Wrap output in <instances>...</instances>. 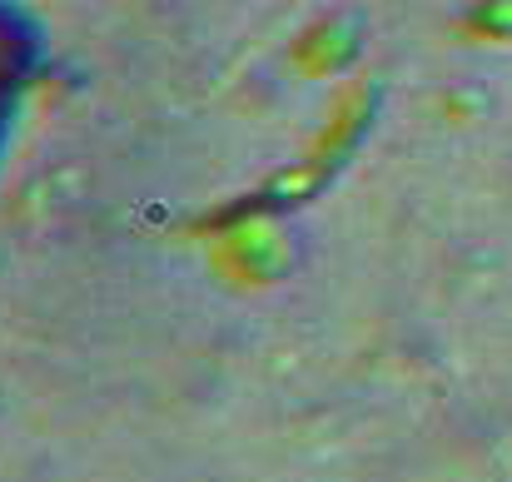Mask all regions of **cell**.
<instances>
[{
    "instance_id": "obj_1",
    "label": "cell",
    "mask_w": 512,
    "mask_h": 482,
    "mask_svg": "<svg viewBox=\"0 0 512 482\" xmlns=\"http://www.w3.org/2000/svg\"><path fill=\"white\" fill-rule=\"evenodd\" d=\"M30 55H35L30 30L0 0V155H5V140H10V125H15V110H20V95H25V80H30Z\"/></svg>"
}]
</instances>
